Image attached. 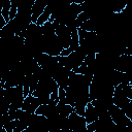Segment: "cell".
Instances as JSON below:
<instances>
[{
  "label": "cell",
  "instance_id": "6da1fadb",
  "mask_svg": "<svg viewBox=\"0 0 132 132\" xmlns=\"http://www.w3.org/2000/svg\"><path fill=\"white\" fill-rule=\"evenodd\" d=\"M39 65V67L46 71L47 73H50V75L52 76L53 72L56 70V68L59 65V58L58 57H54V56H50L47 54H40L36 59H35Z\"/></svg>",
  "mask_w": 132,
  "mask_h": 132
},
{
  "label": "cell",
  "instance_id": "7a4b0ae2",
  "mask_svg": "<svg viewBox=\"0 0 132 132\" xmlns=\"http://www.w3.org/2000/svg\"><path fill=\"white\" fill-rule=\"evenodd\" d=\"M108 114L110 116L112 122L116 125L124 126V127H128V126H131L132 125V120H130L125 114V112L121 108L117 107L114 104L108 109Z\"/></svg>",
  "mask_w": 132,
  "mask_h": 132
},
{
  "label": "cell",
  "instance_id": "3957f363",
  "mask_svg": "<svg viewBox=\"0 0 132 132\" xmlns=\"http://www.w3.org/2000/svg\"><path fill=\"white\" fill-rule=\"evenodd\" d=\"M55 26V34L58 38V40L60 41L63 50L64 48H68L70 45V41H71V33L68 30V28L64 25H60L57 24L55 22H52Z\"/></svg>",
  "mask_w": 132,
  "mask_h": 132
},
{
  "label": "cell",
  "instance_id": "277c9868",
  "mask_svg": "<svg viewBox=\"0 0 132 132\" xmlns=\"http://www.w3.org/2000/svg\"><path fill=\"white\" fill-rule=\"evenodd\" d=\"M70 71L71 70H68V69L62 67L61 65H58L56 70L53 72L52 77L57 82L59 88H62V89L65 90L68 87V78H69Z\"/></svg>",
  "mask_w": 132,
  "mask_h": 132
},
{
  "label": "cell",
  "instance_id": "5b68a950",
  "mask_svg": "<svg viewBox=\"0 0 132 132\" xmlns=\"http://www.w3.org/2000/svg\"><path fill=\"white\" fill-rule=\"evenodd\" d=\"M57 103H58L57 101L51 100V102L48 104H42V105H40L35 110V113L36 114H40V116H44L46 119L54 118V117H56L58 114Z\"/></svg>",
  "mask_w": 132,
  "mask_h": 132
},
{
  "label": "cell",
  "instance_id": "8992f818",
  "mask_svg": "<svg viewBox=\"0 0 132 132\" xmlns=\"http://www.w3.org/2000/svg\"><path fill=\"white\" fill-rule=\"evenodd\" d=\"M41 105L40 101L38 98L34 97L32 94H29L24 98L23 105H22V110H25L29 113H35V110Z\"/></svg>",
  "mask_w": 132,
  "mask_h": 132
},
{
  "label": "cell",
  "instance_id": "52a82bcc",
  "mask_svg": "<svg viewBox=\"0 0 132 132\" xmlns=\"http://www.w3.org/2000/svg\"><path fill=\"white\" fill-rule=\"evenodd\" d=\"M68 122H69V129L73 130V131L81 129V128H86V126H87L85 118L81 116H78L74 111L68 117Z\"/></svg>",
  "mask_w": 132,
  "mask_h": 132
},
{
  "label": "cell",
  "instance_id": "ba28073f",
  "mask_svg": "<svg viewBox=\"0 0 132 132\" xmlns=\"http://www.w3.org/2000/svg\"><path fill=\"white\" fill-rule=\"evenodd\" d=\"M48 3L42 1V0H35L33 3V6L31 8V21L32 23H36V21L38 20V18L41 15V13L43 12L44 8L47 6Z\"/></svg>",
  "mask_w": 132,
  "mask_h": 132
},
{
  "label": "cell",
  "instance_id": "9c48e42d",
  "mask_svg": "<svg viewBox=\"0 0 132 132\" xmlns=\"http://www.w3.org/2000/svg\"><path fill=\"white\" fill-rule=\"evenodd\" d=\"M84 118H85V121H86L87 124H91V123L95 122L96 120H98V118H99V114H98L97 109L90 102L86 106Z\"/></svg>",
  "mask_w": 132,
  "mask_h": 132
},
{
  "label": "cell",
  "instance_id": "30bf717a",
  "mask_svg": "<svg viewBox=\"0 0 132 132\" xmlns=\"http://www.w3.org/2000/svg\"><path fill=\"white\" fill-rule=\"evenodd\" d=\"M52 11H53V4H47V6L44 8L43 12L38 18V20L36 21L35 24L37 26H42L44 23L48 22L50 21V18H51V14H52Z\"/></svg>",
  "mask_w": 132,
  "mask_h": 132
},
{
  "label": "cell",
  "instance_id": "8fae6325",
  "mask_svg": "<svg viewBox=\"0 0 132 132\" xmlns=\"http://www.w3.org/2000/svg\"><path fill=\"white\" fill-rule=\"evenodd\" d=\"M57 110H58V113L61 114V116H64V117H69L73 111H74V107L67 104V103H64V102H59L57 103Z\"/></svg>",
  "mask_w": 132,
  "mask_h": 132
},
{
  "label": "cell",
  "instance_id": "7c38bea8",
  "mask_svg": "<svg viewBox=\"0 0 132 132\" xmlns=\"http://www.w3.org/2000/svg\"><path fill=\"white\" fill-rule=\"evenodd\" d=\"M15 113H16V120H20L23 123L27 124V126H29L33 113H29V112H27L25 110H22V109H16Z\"/></svg>",
  "mask_w": 132,
  "mask_h": 132
},
{
  "label": "cell",
  "instance_id": "4fadbf2b",
  "mask_svg": "<svg viewBox=\"0 0 132 132\" xmlns=\"http://www.w3.org/2000/svg\"><path fill=\"white\" fill-rule=\"evenodd\" d=\"M41 28V34L42 36H52L55 34V26L52 22H46L44 23L42 26H40Z\"/></svg>",
  "mask_w": 132,
  "mask_h": 132
},
{
  "label": "cell",
  "instance_id": "5bb4252c",
  "mask_svg": "<svg viewBox=\"0 0 132 132\" xmlns=\"http://www.w3.org/2000/svg\"><path fill=\"white\" fill-rule=\"evenodd\" d=\"M79 46V38H78V34H77V30L71 32V41H70V45L69 48L74 52L77 47Z\"/></svg>",
  "mask_w": 132,
  "mask_h": 132
},
{
  "label": "cell",
  "instance_id": "9a60e30c",
  "mask_svg": "<svg viewBox=\"0 0 132 132\" xmlns=\"http://www.w3.org/2000/svg\"><path fill=\"white\" fill-rule=\"evenodd\" d=\"M9 9H10V1H5L2 4V9H1V15L3 16V19L5 20L6 23H8L9 20Z\"/></svg>",
  "mask_w": 132,
  "mask_h": 132
},
{
  "label": "cell",
  "instance_id": "2e32d148",
  "mask_svg": "<svg viewBox=\"0 0 132 132\" xmlns=\"http://www.w3.org/2000/svg\"><path fill=\"white\" fill-rule=\"evenodd\" d=\"M79 28L84 31H87V32H96V25L91 19H89L88 21L82 23Z\"/></svg>",
  "mask_w": 132,
  "mask_h": 132
},
{
  "label": "cell",
  "instance_id": "e0dca14e",
  "mask_svg": "<svg viewBox=\"0 0 132 132\" xmlns=\"http://www.w3.org/2000/svg\"><path fill=\"white\" fill-rule=\"evenodd\" d=\"M10 103L7 101V99L3 96H0V116L6 113L9 110Z\"/></svg>",
  "mask_w": 132,
  "mask_h": 132
},
{
  "label": "cell",
  "instance_id": "ac0fdd59",
  "mask_svg": "<svg viewBox=\"0 0 132 132\" xmlns=\"http://www.w3.org/2000/svg\"><path fill=\"white\" fill-rule=\"evenodd\" d=\"M90 19V15L87 13V12H85V11H82V12H80L77 16H76V19H75V26H76V28L78 29L80 26H81V24L82 23H85L86 21H88Z\"/></svg>",
  "mask_w": 132,
  "mask_h": 132
},
{
  "label": "cell",
  "instance_id": "d6986e66",
  "mask_svg": "<svg viewBox=\"0 0 132 132\" xmlns=\"http://www.w3.org/2000/svg\"><path fill=\"white\" fill-rule=\"evenodd\" d=\"M18 4L19 1H10V9H9V20H13L18 13Z\"/></svg>",
  "mask_w": 132,
  "mask_h": 132
},
{
  "label": "cell",
  "instance_id": "ffe728a7",
  "mask_svg": "<svg viewBox=\"0 0 132 132\" xmlns=\"http://www.w3.org/2000/svg\"><path fill=\"white\" fill-rule=\"evenodd\" d=\"M27 127H28L27 124L23 123V122L20 121V120H15V128H14L13 131H14V132H22V131L25 130Z\"/></svg>",
  "mask_w": 132,
  "mask_h": 132
},
{
  "label": "cell",
  "instance_id": "44dd1931",
  "mask_svg": "<svg viewBox=\"0 0 132 132\" xmlns=\"http://www.w3.org/2000/svg\"><path fill=\"white\" fill-rule=\"evenodd\" d=\"M6 25V22H5V20L3 19V16L2 15H0V31L3 29V27Z\"/></svg>",
  "mask_w": 132,
  "mask_h": 132
},
{
  "label": "cell",
  "instance_id": "7402d4cb",
  "mask_svg": "<svg viewBox=\"0 0 132 132\" xmlns=\"http://www.w3.org/2000/svg\"><path fill=\"white\" fill-rule=\"evenodd\" d=\"M22 132H32V130H31V128L30 127H27L25 130H23Z\"/></svg>",
  "mask_w": 132,
  "mask_h": 132
},
{
  "label": "cell",
  "instance_id": "603a6c76",
  "mask_svg": "<svg viewBox=\"0 0 132 132\" xmlns=\"http://www.w3.org/2000/svg\"><path fill=\"white\" fill-rule=\"evenodd\" d=\"M1 9H2V5H0V15H1Z\"/></svg>",
  "mask_w": 132,
  "mask_h": 132
},
{
  "label": "cell",
  "instance_id": "cb8c5ba5",
  "mask_svg": "<svg viewBox=\"0 0 132 132\" xmlns=\"http://www.w3.org/2000/svg\"><path fill=\"white\" fill-rule=\"evenodd\" d=\"M93 132H98V131H93Z\"/></svg>",
  "mask_w": 132,
  "mask_h": 132
}]
</instances>
